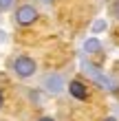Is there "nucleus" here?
Here are the masks:
<instances>
[{"instance_id": "nucleus-5", "label": "nucleus", "mask_w": 119, "mask_h": 121, "mask_svg": "<svg viewBox=\"0 0 119 121\" xmlns=\"http://www.w3.org/2000/svg\"><path fill=\"white\" fill-rule=\"evenodd\" d=\"M84 51L86 53H99L101 51V42L97 38H88L86 42H84Z\"/></svg>"}, {"instance_id": "nucleus-3", "label": "nucleus", "mask_w": 119, "mask_h": 121, "mask_svg": "<svg viewBox=\"0 0 119 121\" xmlns=\"http://www.w3.org/2000/svg\"><path fill=\"white\" fill-rule=\"evenodd\" d=\"M42 88L46 92H51V95H60V92L64 90V79H62V75H57V73H48V75H44V79H42Z\"/></svg>"}, {"instance_id": "nucleus-9", "label": "nucleus", "mask_w": 119, "mask_h": 121, "mask_svg": "<svg viewBox=\"0 0 119 121\" xmlns=\"http://www.w3.org/2000/svg\"><path fill=\"white\" fill-rule=\"evenodd\" d=\"M2 101H4V95H2V90H0V108H2Z\"/></svg>"}, {"instance_id": "nucleus-8", "label": "nucleus", "mask_w": 119, "mask_h": 121, "mask_svg": "<svg viewBox=\"0 0 119 121\" xmlns=\"http://www.w3.org/2000/svg\"><path fill=\"white\" fill-rule=\"evenodd\" d=\"M38 121H55V119H53V117H40Z\"/></svg>"}, {"instance_id": "nucleus-10", "label": "nucleus", "mask_w": 119, "mask_h": 121, "mask_svg": "<svg viewBox=\"0 0 119 121\" xmlns=\"http://www.w3.org/2000/svg\"><path fill=\"white\" fill-rule=\"evenodd\" d=\"M104 121H117L115 117H106V119H104Z\"/></svg>"}, {"instance_id": "nucleus-4", "label": "nucleus", "mask_w": 119, "mask_h": 121, "mask_svg": "<svg viewBox=\"0 0 119 121\" xmlns=\"http://www.w3.org/2000/svg\"><path fill=\"white\" fill-rule=\"evenodd\" d=\"M68 92H71L75 99H79V101L88 99V90H86V86H84L79 79H73L71 84H68Z\"/></svg>"}, {"instance_id": "nucleus-2", "label": "nucleus", "mask_w": 119, "mask_h": 121, "mask_svg": "<svg viewBox=\"0 0 119 121\" xmlns=\"http://www.w3.org/2000/svg\"><path fill=\"white\" fill-rule=\"evenodd\" d=\"M13 20H16V24H20V26H29V24H33L38 20V9L33 4H20L16 9Z\"/></svg>"}, {"instance_id": "nucleus-11", "label": "nucleus", "mask_w": 119, "mask_h": 121, "mask_svg": "<svg viewBox=\"0 0 119 121\" xmlns=\"http://www.w3.org/2000/svg\"><path fill=\"white\" fill-rule=\"evenodd\" d=\"M44 2H51V0H44Z\"/></svg>"}, {"instance_id": "nucleus-6", "label": "nucleus", "mask_w": 119, "mask_h": 121, "mask_svg": "<svg viewBox=\"0 0 119 121\" xmlns=\"http://www.w3.org/2000/svg\"><path fill=\"white\" fill-rule=\"evenodd\" d=\"M13 2H16V0H0V11L11 9V7H13Z\"/></svg>"}, {"instance_id": "nucleus-1", "label": "nucleus", "mask_w": 119, "mask_h": 121, "mask_svg": "<svg viewBox=\"0 0 119 121\" xmlns=\"http://www.w3.org/2000/svg\"><path fill=\"white\" fill-rule=\"evenodd\" d=\"M13 73H16L18 77H22V79H29V77H33V73L38 70V64L33 57H29V55H20V57L13 60L11 64Z\"/></svg>"}, {"instance_id": "nucleus-7", "label": "nucleus", "mask_w": 119, "mask_h": 121, "mask_svg": "<svg viewBox=\"0 0 119 121\" xmlns=\"http://www.w3.org/2000/svg\"><path fill=\"white\" fill-rule=\"evenodd\" d=\"M101 29H106V22H97L95 24V31H101Z\"/></svg>"}]
</instances>
